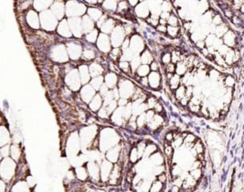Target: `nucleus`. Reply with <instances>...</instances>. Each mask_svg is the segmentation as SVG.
<instances>
[{"mask_svg": "<svg viewBox=\"0 0 244 192\" xmlns=\"http://www.w3.org/2000/svg\"><path fill=\"white\" fill-rule=\"evenodd\" d=\"M99 149L102 151H107L119 143H120V137L118 132L111 127H104L99 133Z\"/></svg>", "mask_w": 244, "mask_h": 192, "instance_id": "obj_1", "label": "nucleus"}, {"mask_svg": "<svg viewBox=\"0 0 244 192\" xmlns=\"http://www.w3.org/2000/svg\"><path fill=\"white\" fill-rule=\"evenodd\" d=\"M125 37L126 34L123 26L122 25H118L115 26L113 31L111 33V37H110L111 45L114 46V48L122 46L123 41L125 40Z\"/></svg>", "mask_w": 244, "mask_h": 192, "instance_id": "obj_2", "label": "nucleus"}, {"mask_svg": "<svg viewBox=\"0 0 244 192\" xmlns=\"http://www.w3.org/2000/svg\"><path fill=\"white\" fill-rule=\"evenodd\" d=\"M86 168L87 170L88 175L89 178L91 180L92 183H98L99 181H101L100 178V166L98 165L95 161H90L87 163Z\"/></svg>", "mask_w": 244, "mask_h": 192, "instance_id": "obj_3", "label": "nucleus"}, {"mask_svg": "<svg viewBox=\"0 0 244 192\" xmlns=\"http://www.w3.org/2000/svg\"><path fill=\"white\" fill-rule=\"evenodd\" d=\"M119 87L118 88L119 95L122 98L127 99L129 98H132L134 93L135 91V87L133 83L128 80H123L122 83H119Z\"/></svg>", "mask_w": 244, "mask_h": 192, "instance_id": "obj_4", "label": "nucleus"}, {"mask_svg": "<svg viewBox=\"0 0 244 192\" xmlns=\"http://www.w3.org/2000/svg\"><path fill=\"white\" fill-rule=\"evenodd\" d=\"M96 47L99 51L104 54L110 53L111 51V43L107 34L100 33L96 41Z\"/></svg>", "mask_w": 244, "mask_h": 192, "instance_id": "obj_5", "label": "nucleus"}, {"mask_svg": "<svg viewBox=\"0 0 244 192\" xmlns=\"http://www.w3.org/2000/svg\"><path fill=\"white\" fill-rule=\"evenodd\" d=\"M144 42L139 34H134L130 39V50L135 55L141 54L144 51Z\"/></svg>", "mask_w": 244, "mask_h": 192, "instance_id": "obj_6", "label": "nucleus"}, {"mask_svg": "<svg viewBox=\"0 0 244 192\" xmlns=\"http://www.w3.org/2000/svg\"><path fill=\"white\" fill-rule=\"evenodd\" d=\"M122 167L119 164H114L113 169L110 175V178L108 180L107 183L111 186H116L121 182V178L122 175Z\"/></svg>", "mask_w": 244, "mask_h": 192, "instance_id": "obj_7", "label": "nucleus"}, {"mask_svg": "<svg viewBox=\"0 0 244 192\" xmlns=\"http://www.w3.org/2000/svg\"><path fill=\"white\" fill-rule=\"evenodd\" d=\"M114 164L107 159L102 160L100 165V178L102 183H107L113 169Z\"/></svg>", "mask_w": 244, "mask_h": 192, "instance_id": "obj_8", "label": "nucleus"}, {"mask_svg": "<svg viewBox=\"0 0 244 192\" xmlns=\"http://www.w3.org/2000/svg\"><path fill=\"white\" fill-rule=\"evenodd\" d=\"M122 148V145L121 144V143L118 144V145H116V146H114V147H111V149L108 150L107 153H106V159L109 161V162L112 163L113 164L117 163L118 161H119V155H120Z\"/></svg>", "mask_w": 244, "mask_h": 192, "instance_id": "obj_9", "label": "nucleus"}, {"mask_svg": "<svg viewBox=\"0 0 244 192\" xmlns=\"http://www.w3.org/2000/svg\"><path fill=\"white\" fill-rule=\"evenodd\" d=\"M80 94H81V98H82V102L87 104H89L97 93L96 91L88 83L87 85H84V86L82 87L80 91Z\"/></svg>", "mask_w": 244, "mask_h": 192, "instance_id": "obj_10", "label": "nucleus"}, {"mask_svg": "<svg viewBox=\"0 0 244 192\" xmlns=\"http://www.w3.org/2000/svg\"><path fill=\"white\" fill-rule=\"evenodd\" d=\"M135 12L138 17L142 19H147L150 16V9L149 4L147 2H139V3L135 7Z\"/></svg>", "mask_w": 244, "mask_h": 192, "instance_id": "obj_11", "label": "nucleus"}, {"mask_svg": "<svg viewBox=\"0 0 244 192\" xmlns=\"http://www.w3.org/2000/svg\"><path fill=\"white\" fill-rule=\"evenodd\" d=\"M148 83L149 86L152 89H159L161 83V75L159 71H151L148 75Z\"/></svg>", "mask_w": 244, "mask_h": 192, "instance_id": "obj_12", "label": "nucleus"}, {"mask_svg": "<svg viewBox=\"0 0 244 192\" xmlns=\"http://www.w3.org/2000/svg\"><path fill=\"white\" fill-rule=\"evenodd\" d=\"M102 105H103V98L99 93H97L94 95V97L92 98V100L88 104V106L91 111L98 112L102 108Z\"/></svg>", "mask_w": 244, "mask_h": 192, "instance_id": "obj_13", "label": "nucleus"}, {"mask_svg": "<svg viewBox=\"0 0 244 192\" xmlns=\"http://www.w3.org/2000/svg\"><path fill=\"white\" fill-rule=\"evenodd\" d=\"M119 83V79L115 73L114 72H108L104 76V84L108 88L114 89L117 87V84Z\"/></svg>", "mask_w": 244, "mask_h": 192, "instance_id": "obj_14", "label": "nucleus"}, {"mask_svg": "<svg viewBox=\"0 0 244 192\" xmlns=\"http://www.w3.org/2000/svg\"><path fill=\"white\" fill-rule=\"evenodd\" d=\"M79 78L81 80V83L83 85H87L90 83L91 78L89 72V67L87 65H81L79 67Z\"/></svg>", "mask_w": 244, "mask_h": 192, "instance_id": "obj_15", "label": "nucleus"}, {"mask_svg": "<svg viewBox=\"0 0 244 192\" xmlns=\"http://www.w3.org/2000/svg\"><path fill=\"white\" fill-rule=\"evenodd\" d=\"M82 26L83 33L88 34L89 32H91L94 29V22L87 14L82 17Z\"/></svg>", "mask_w": 244, "mask_h": 192, "instance_id": "obj_16", "label": "nucleus"}, {"mask_svg": "<svg viewBox=\"0 0 244 192\" xmlns=\"http://www.w3.org/2000/svg\"><path fill=\"white\" fill-rule=\"evenodd\" d=\"M88 67H89V72L91 79L102 75L104 71V68L99 63H91L90 66H88Z\"/></svg>", "mask_w": 244, "mask_h": 192, "instance_id": "obj_17", "label": "nucleus"}, {"mask_svg": "<svg viewBox=\"0 0 244 192\" xmlns=\"http://www.w3.org/2000/svg\"><path fill=\"white\" fill-rule=\"evenodd\" d=\"M115 26H116L115 20H114L113 19H108L106 21V23L102 25V27L100 28V30H101L102 33L108 35V34H111V32L113 31Z\"/></svg>", "mask_w": 244, "mask_h": 192, "instance_id": "obj_18", "label": "nucleus"}, {"mask_svg": "<svg viewBox=\"0 0 244 192\" xmlns=\"http://www.w3.org/2000/svg\"><path fill=\"white\" fill-rule=\"evenodd\" d=\"M102 11L95 6H91L90 8H87V15L91 18L94 22H98L100 18L102 17Z\"/></svg>", "mask_w": 244, "mask_h": 192, "instance_id": "obj_19", "label": "nucleus"}, {"mask_svg": "<svg viewBox=\"0 0 244 192\" xmlns=\"http://www.w3.org/2000/svg\"><path fill=\"white\" fill-rule=\"evenodd\" d=\"M74 174H75V177L79 181L85 182L89 179V175H88L87 170L86 168V166L77 167L74 171Z\"/></svg>", "mask_w": 244, "mask_h": 192, "instance_id": "obj_20", "label": "nucleus"}, {"mask_svg": "<svg viewBox=\"0 0 244 192\" xmlns=\"http://www.w3.org/2000/svg\"><path fill=\"white\" fill-rule=\"evenodd\" d=\"M140 61H141V64H145V65H150V63L154 61V58L152 53L146 49L143 51L141 53L140 55Z\"/></svg>", "mask_w": 244, "mask_h": 192, "instance_id": "obj_21", "label": "nucleus"}, {"mask_svg": "<svg viewBox=\"0 0 244 192\" xmlns=\"http://www.w3.org/2000/svg\"><path fill=\"white\" fill-rule=\"evenodd\" d=\"M148 158L150 160L151 163L155 166L163 165V163H164V158H163L162 154L159 151L154 153L153 155H150Z\"/></svg>", "mask_w": 244, "mask_h": 192, "instance_id": "obj_22", "label": "nucleus"}, {"mask_svg": "<svg viewBox=\"0 0 244 192\" xmlns=\"http://www.w3.org/2000/svg\"><path fill=\"white\" fill-rule=\"evenodd\" d=\"M89 84L94 88L96 91H99L102 86L104 84V77L102 75L92 78L90 81Z\"/></svg>", "mask_w": 244, "mask_h": 192, "instance_id": "obj_23", "label": "nucleus"}, {"mask_svg": "<svg viewBox=\"0 0 244 192\" xmlns=\"http://www.w3.org/2000/svg\"><path fill=\"white\" fill-rule=\"evenodd\" d=\"M142 158V157L139 155V152H138V150L135 146L132 147L131 150H130V152H129V162L131 163V164H135L137 163H139V161Z\"/></svg>", "mask_w": 244, "mask_h": 192, "instance_id": "obj_24", "label": "nucleus"}, {"mask_svg": "<svg viewBox=\"0 0 244 192\" xmlns=\"http://www.w3.org/2000/svg\"><path fill=\"white\" fill-rule=\"evenodd\" d=\"M150 73V68L149 65H145V64H141L139 66V68L136 70L135 74L140 79L142 77H147L148 75Z\"/></svg>", "mask_w": 244, "mask_h": 192, "instance_id": "obj_25", "label": "nucleus"}, {"mask_svg": "<svg viewBox=\"0 0 244 192\" xmlns=\"http://www.w3.org/2000/svg\"><path fill=\"white\" fill-rule=\"evenodd\" d=\"M223 41L225 43V45L228 47L234 46L235 44V36L232 31H227L224 34Z\"/></svg>", "mask_w": 244, "mask_h": 192, "instance_id": "obj_26", "label": "nucleus"}, {"mask_svg": "<svg viewBox=\"0 0 244 192\" xmlns=\"http://www.w3.org/2000/svg\"><path fill=\"white\" fill-rule=\"evenodd\" d=\"M82 57L87 61H91L96 58V53L91 48V44L82 52Z\"/></svg>", "mask_w": 244, "mask_h": 192, "instance_id": "obj_27", "label": "nucleus"}, {"mask_svg": "<svg viewBox=\"0 0 244 192\" xmlns=\"http://www.w3.org/2000/svg\"><path fill=\"white\" fill-rule=\"evenodd\" d=\"M102 7L105 11H116L117 7H118V2H115V1H105V2H102Z\"/></svg>", "mask_w": 244, "mask_h": 192, "instance_id": "obj_28", "label": "nucleus"}, {"mask_svg": "<svg viewBox=\"0 0 244 192\" xmlns=\"http://www.w3.org/2000/svg\"><path fill=\"white\" fill-rule=\"evenodd\" d=\"M180 83H181V77L176 74H174L172 78L169 80V86L170 90L175 91L180 86Z\"/></svg>", "mask_w": 244, "mask_h": 192, "instance_id": "obj_29", "label": "nucleus"}, {"mask_svg": "<svg viewBox=\"0 0 244 192\" xmlns=\"http://www.w3.org/2000/svg\"><path fill=\"white\" fill-rule=\"evenodd\" d=\"M122 55V51L120 47H116V48H113L111 51V52L109 53L110 58L111 59H113L114 62H119L121 59V56Z\"/></svg>", "mask_w": 244, "mask_h": 192, "instance_id": "obj_30", "label": "nucleus"}, {"mask_svg": "<svg viewBox=\"0 0 244 192\" xmlns=\"http://www.w3.org/2000/svg\"><path fill=\"white\" fill-rule=\"evenodd\" d=\"M99 37V30L97 28H94L93 31L89 32L86 35V39L89 43H96L97 39Z\"/></svg>", "mask_w": 244, "mask_h": 192, "instance_id": "obj_31", "label": "nucleus"}, {"mask_svg": "<svg viewBox=\"0 0 244 192\" xmlns=\"http://www.w3.org/2000/svg\"><path fill=\"white\" fill-rule=\"evenodd\" d=\"M157 151H158V148H157L156 145H155L152 143H147V146H146V149H145L143 156H145L146 158H149L150 155H153L154 153H155Z\"/></svg>", "mask_w": 244, "mask_h": 192, "instance_id": "obj_32", "label": "nucleus"}, {"mask_svg": "<svg viewBox=\"0 0 244 192\" xmlns=\"http://www.w3.org/2000/svg\"><path fill=\"white\" fill-rule=\"evenodd\" d=\"M175 66L176 75H179V76L186 75V73L187 72L188 68L185 65V63L183 62H179L177 64H175Z\"/></svg>", "mask_w": 244, "mask_h": 192, "instance_id": "obj_33", "label": "nucleus"}, {"mask_svg": "<svg viewBox=\"0 0 244 192\" xmlns=\"http://www.w3.org/2000/svg\"><path fill=\"white\" fill-rule=\"evenodd\" d=\"M130 6L127 1H122L118 3V7H117V12L118 14H126L129 11Z\"/></svg>", "mask_w": 244, "mask_h": 192, "instance_id": "obj_34", "label": "nucleus"}, {"mask_svg": "<svg viewBox=\"0 0 244 192\" xmlns=\"http://www.w3.org/2000/svg\"><path fill=\"white\" fill-rule=\"evenodd\" d=\"M163 183L156 179L151 183L149 192H161L163 189Z\"/></svg>", "mask_w": 244, "mask_h": 192, "instance_id": "obj_35", "label": "nucleus"}, {"mask_svg": "<svg viewBox=\"0 0 244 192\" xmlns=\"http://www.w3.org/2000/svg\"><path fill=\"white\" fill-rule=\"evenodd\" d=\"M186 86L184 85H180V86L177 88V89L175 91V97L178 100H181L182 98H183L185 97V95H186Z\"/></svg>", "mask_w": 244, "mask_h": 192, "instance_id": "obj_36", "label": "nucleus"}, {"mask_svg": "<svg viewBox=\"0 0 244 192\" xmlns=\"http://www.w3.org/2000/svg\"><path fill=\"white\" fill-rule=\"evenodd\" d=\"M14 192H29V186L26 183L21 182L16 184L13 188Z\"/></svg>", "mask_w": 244, "mask_h": 192, "instance_id": "obj_37", "label": "nucleus"}, {"mask_svg": "<svg viewBox=\"0 0 244 192\" xmlns=\"http://www.w3.org/2000/svg\"><path fill=\"white\" fill-rule=\"evenodd\" d=\"M119 70H121L122 71L125 72V73H130L131 71V65L129 62H126V61H119V64H118Z\"/></svg>", "mask_w": 244, "mask_h": 192, "instance_id": "obj_38", "label": "nucleus"}, {"mask_svg": "<svg viewBox=\"0 0 244 192\" xmlns=\"http://www.w3.org/2000/svg\"><path fill=\"white\" fill-rule=\"evenodd\" d=\"M189 175L196 181H199L201 179L202 175V172L201 168H198V169H194L190 170Z\"/></svg>", "mask_w": 244, "mask_h": 192, "instance_id": "obj_39", "label": "nucleus"}, {"mask_svg": "<svg viewBox=\"0 0 244 192\" xmlns=\"http://www.w3.org/2000/svg\"><path fill=\"white\" fill-rule=\"evenodd\" d=\"M196 140H197V138L195 137V135H194L193 134H187V135L184 138V140H183V143L187 144V145H191L194 146V144L195 143Z\"/></svg>", "mask_w": 244, "mask_h": 192, "instance_id": "obj_40", "label": "nucleus"}, {"mask_svg": "<svg viewBox=\"0 0 244 192\" xmlns=\"http://www.w3.org/2000/svg\"><path fill=\"white\" fill-rule=\"evenodd\" d=\"M179 26H167V34L171 38H176L177 35L179 34Z\"/></svg>", "mask_w": 244, "mask_h": 192, "instance_id": "obj_41", "label": "nucleus"}, {"mask_svg": "<svg viewBox=\"0 0 244 192\" xmlns=\"http://www.w3.org/2000/svg\"><path fill=\"white\" fill-rule=\"evenodd\" d=\"M193 149L195 151L197 155H201V154H203V152H204L203 144L202 143V142L200 140L196 141L195 143L194 144Z\"/></svg>", "mask_w": 244, "mask_h": 192, "instance_id": "obj_42", "label": "nucleus"}, {"mask_svg": "<svg viewBox=\"0 0 244 192\" xmlns=\"http://www.w3.org/2000/svg\"><path fill=\"white\" fill-rule=\"evenodd\" d=\"M164 153L165 155L167 156V158H171L174 155V148L171 146V144L166 143V145L164 146Z\"/></svg>", "mask_w": 244, "mask_h": 192, "instance_id": "obj_43", "label": "nucleus"}, {"mask_svg": "<svg viewBox=\"0 0 244 192\" xmlns=\"http://www.w3.org/2000/svg\"><path fill=\"white\" fill-rule=\"evenodd\" d=\"M178 23H179L178 18L176 17L174 14H171V13H170V17H169V19H167L168 26H178Z\"/></svg>", "mask_w": 244, "mask_h": 192, "instance_id": "obj_44", "label": "nucleus"}, {"mask_svg": "<svg viewBox=\"0 0 244 192\" xmlns=\"http://www.w3.org/2000/svg\"><path fill=\"white\" fill-rule=\"evenodd\" d=\"M171 174H172V176H173L175 178H178V177H180L182 175L181 168H180L179 166L175 165V166H172V168H171Z\"/></svg>", "mask_w": 244, "mask_h": 192, "instance_id": "obj_45", "label": "nucleus"}, {"mask_svg": "<svg viewBox=\"0 0 244 192\" xmlns=\"http://www.w3.org/2000/svg\"><path fill=\"white\" fill-rule=\"evenodd\" d=\"M170 62H171V54L169 52L165 53L161 58V63L163 65H167V64L170 63Z\"/></svg>", "mask_w": 244, "mask_h": 192, "instance_id": "obj_46", "label": "nucleus"}, {"mask_svg": "<svg viewBox=\"0 0 244 192\" xmlns=\"http://www.w3.org/2000/svg\"><path fill=\"white\" fill-rule=\"evenodd\" d=\"M175 64L170 63L167 65H166V71L167 74H174L175 72Z\"/></svg>", "mask_w": 244, "mask_h": 192, "instance_id": "obj_47", "label": "nucleus"}, {"mask_svg": "<svg viewBox=\"0 0 244 192\" xmlns=\"http://www.w3.org/2000/svg\"><path fill=\"white\" fill-rule=\"evenodd\" d=\"M212 21L213 23L215 24L216 26H219V25H221L222 23H223V19H222V18L220 17L219 14H215V15L213 17Z\"/></svg>", "mask_w": 244, "mask_h": 192, "instance_id": "obj_48", "label": "nucleus"}, {"mask_svg": "<svg viewBox=\"0 0 244 192\" xmlns=\"http://www.w3.org/2000/svg\"><path fill=\"white\" fill-rule=\"evenodd\" d=\"M224 83L227 86H232L235 84V79L232 76H227V78H225Z\"/></svg>", "mask_w": 244, "mask_h": 192, "instance_id": "obj_49", "label": "nucleus"}, {"mask_svg": "<svg viewBox=\"0 0 244 192\" xmlns=\"http://www.w3.org/2000/svg\"><path fill=\"white\" fill-rule=\"evenodd\" d=\"M149 66H150V70H151L152 71H159V64L157 63L156 61H153V62L150 63Z\"/></svg>", "mask_w": 244, "mask_h": 192, "instance_id": "obj_50", "label": "nucleus"}, {"mask_svg": "<svg viewBox=\"0 0 244 192\" xmlns=\"http://www.w3.org/2000/svg\"><path fill=\"white\" fill-rule=\"evenodd\" d=\"M153 110L155 112V114H161V112H162V110H163V107H162V106L161 105V103L158 102V103L155 106Z\"/></svg>", "mask_w": 244, "mask_h": 192, "instance_id": "obj_51", "label": "nucleus"}, {"mask_svg": "<svg viewBox=\"0 0 244 192\" xmlns=\"http://www.w3.org/2000/svg\"><path fill=\"white\" fill-rule=\"evenodd\" d=\"M167 175L165 174V172L157 176V180H159V182H161L163 184L167 182Z\"/></svg>", "mask_w": 244, "mask_h": 192, "instance_id": "obj_52", "label": "nucleus"}, {"mask_svg": "<svg viewBox=\"0 0 244 192\" xmlns=\"http://www.w3.org/2000/svg\"><path fill=\"white\" fill-rule=\"evenodd\" d=\"M140 83H141V85L144 87H147V86H149V83H148V78L147 77H142L140 79Z\"/></svg>", "mask_w": 244, "mask_h": 192, "instance_id": "obj_53", "label": "nucleus"}, {"mask_svg": "<svg viewBox=\"0 0 244 192\" xmlns=\"http://www.w3.org/2000/svg\"><path fill=\"white\" fill-rule=\"evenodd\" d=\"M156 30L158 31L161 32V33H167V26H163V25H158L156 26Z\"/></svg>", "mask_w": 244, "mask_h": 192, "instance_id": "obj_54", "label": "nucleus"}, {"mask_svg": "<svg viewBox=\"0 0 244 192\" xmlns=\"http://www.w3.org/2000/svg\"><path fill=\"white\" fill-rule=\"evenodd\" d=\"M139 3V1H128V4H129V6H131V7H135Z\"/></svg>", "mask_w": 244, "mask_h": 192, "instance_id": "obj_55", "label": "nucleus"}, {"mask_svg": "<svg viewBox=\"0 0 244 192\" xmlns=\"http://www.w3.org/2000/svg\"><path fill=\"white\" fill-rule=\"evenodd\" d=\"M4 188H5V186H4V184L0 181V192H3L4 191Z\"/></svg>", "mask_w": 244, "mask_h": 192, "instance_id": "obj_56", "label": "nucleus"}, {"mask_svg": "<svg viewBox=\"0 0 244 192\" xmlns=\"http://www.w3.org/2000/svg\"><path fill=\"white\" fill-rule=\"evenodd\" d=\"M240 11H241V12L243 13V14H244V4L242 5L241 8H240Z\"/></svg>", "mask_w": 244, "mask_h": 192, "instance_id": "obj_57", "label": "nucleus"}]
</instances>
